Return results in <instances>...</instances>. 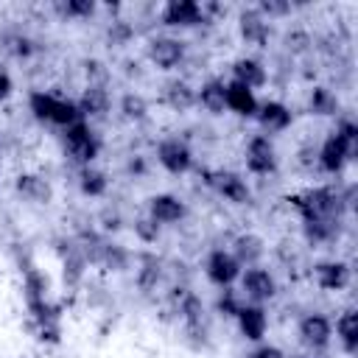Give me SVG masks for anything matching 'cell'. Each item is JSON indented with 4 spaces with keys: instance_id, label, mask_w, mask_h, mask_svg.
I'll return each instance as SVG.
<instances>
[{
    "instance_id": "cell-34",
    "label": "cell",
    "mask_w": 358,
    "mask_h": 358,
    "mask_svg": "<svg viewBox=\"0 0 358 358\" xmlns=\"http://www.w3.org/2000/svg\"><path fill=\"white\" fill-rule=\"evenodd\" d=\"M134 36V25L129 20H112L106 25V48H123Z\"/></svg>"
},
{
    "instance_id": "cell-49",
    "label": "cell",
    "mask_w": 358,
    "mask_h": 358,
    "mask_svg": "<svg viewBox=\"0 0 358 358\" xmlns=\"http://www.w3.org/2000/svg\"><path fill=\"white\" fill-rule=\"evenodd\" d=\"M123 73H126L129 78H131V76L137 78V76L143 73V70H140V62H131V59H126V62H123Z\"/></svg>"
},
{
    "instance_id": "cell-25",
    "label": "cell",
    "mask_w": 358,
    "mask_h": 358,
    "mask_svg": "<svg viewBox=\"0 0 358 358\" xmlns=\"http://www.w3.org/2000/svg\"><path fill=\"white\" fill-rule=\"evenodd\" d=\"M76 106H78L81 117H90V120L106 117V112H109V92H106V87H84V92L76 101Z\"/></svg>"
},
{
    "instance_id": "cell-17",
    "label": "cell",
    "mask_w": 358,
    "mask_h": 358,
    "mask_svg": "<svg viewBox=\"0 0 358 358\" xmlns=\"http://www.w3.org/2000/svg\"><path fill=\"white\" fill-rule=\"evenodd\" d=\"M238 31H241V36H243L246 45L268 48L271 28H268L266 17H263L257 8H243V11H241V17H238Z\"/></svg>"
},
{
    "instance_id": "cell-13",
    "label": "cell",
    "mask_w": 358,
    "mask_h": 358,
    "mask_svg": "<svg viewBox=\"0 0 358 358\" xmlns=\"http://www.w3.org/2000/svg\"><path fill=\"white\" fill-rule=\"evenodd\" d=\"M159 22L168 28H193V25L207 22V14L201 11V6L196 0H171V3H165Z\"/></svg>"
},
{
    "instance_id": "cell-41",
    "label": "cell",
    "mask_w": 358,
    "mask_h": 358,
    "mask_svg": "<svg viewBox=\"0 0 358 358\" xmlns=\"http://www.w3.org/2000/svg\"><path fill=\"white\" fill-rule=\"evenodd\" d=\"M215 310H218L221 316H227V319H235L238 310H241V299L235 296V291L224 288V291L218 294V299H215Z\"/></svg>"
},
{
    "instance_id": "cell-52",
    "label": "cell",
    "mask_w": 358,
    "mask_h": 358,
    "mask_svg": "<svg viewBox=\"0 0 358 358\" xmlns=\"http://www.w3.org/2000/svg\"><path fill=\"white\" fill-rule=\"evenodd\" d=\"M20 358H22V355H20ZM25 358H28V355H25Z\"/></svg>"
},
{
    "instance_id": "cell-26",
    "label": "cell",
    "mask_w": 358,
    "mask_h": 358,
    "mask_svg": "<svg viewBox=\"0 0 358 358\" xmlns=\"http://www.w3.org/2000/svg\"><path fill=\"white\" fill-rule=\"evenodd\" d=\"M266 255V243L260 235L255 232H243L232 241V257L241 263V266H257V260Z\"/></svg>"
},
{
    "instance_id": "cell-22",
    "label": "cell",
    "mask_w": 358,
    "mask_h": 358,
    "mask_svg": "<svg viewBox=\"0 0 358 358\" xmlns=\"http://www.w3.org/2000/svg\"><path fill=\"white\" fill-rule=\"evenodd\" d=\"M232 81H238V84H243L255 92L257 87H266L268 73H266L263 62H257L252 56H241V59L232 62Z\"/></svg>"
},
{
    "instance_id": "cell-14",
    "label": "cell",
    "mask_w": 358,
    "mask_h": 358,
    "mask_svg": "<svg viewBox=\"0 0 358 358\" xmlns=\"http://www.w3.org/2000/svg\"><path fill=\"white\" fill-rule=\"evenodd\" d=\"M241 288H243V294H246L252 302L263 305L266 299H274V294H277V280H274V274H271L268 268L246 266V271L241 274Z\"/></svg>"
},
{
    "instance_id": "cell-6",
    "label": "cell",
    "mask_w": 358,
    "mask_h": 358,
    "mask_svg": "<svg viewBox=\"0 0 358 358\" xmlns=\"http://www.w3.org/2000/svg\"><path fill=\"white\" fill-rule=\"evenodd\" d=\"M201 176H204V182H207L221 199H227L229 204H238V207L252 204V187L246 185V179H243L241 173L221 168V171H204Z\"/></svg>"
},
{
    "instance_id": "cell-51",
    "label": "cell",
    "mask_w": 358,
    "mask_h": 358,
    "mask_svg": "<svg viewBox=\"0 0 358 358\" xmlns=\"http://www.w3.org/2000/svg\"><path fill=\"white\" fill-rule=\"evenodd\" d=\"M299 358H308V355H299Z\"/></svg>"
},
{
    "instance_id": "cell-44",
    "label": "cell",
    "mask_w": 358,
    "mask_h": 358,
    "mask_svg": "<svg viewBox=\"0 0 358 358\" xmlns=\"http://www.w3.org/2000/svg\"><path fill=\"white\" fill-rule=\"evenodd\" d=\"M257 11L263 17H285V14H291V3H282V0H260L257 3Z\"/></svg>"
},
{
    "instance_id": "cell-18",
    "label": "cell",
    "mask_w": 358,
    "mask_h": 358,
    "mask_svg": "<svg viewBox=\"0 0 358 358\" xmlns=\"http://www.w3.org/2000/svg\"><path fill=\"white\" fill-rule=\"evenodd\" d=\"M235 322H238L241 336H243V338H249V341H260V338L266 336V330H268L266 308H263V305H257V302H246V305H241V310H238Z\"/></svg>"
},
{
    "instance_id": "cell-10",
    "label": "cell",
    "mask_w": 358,
    "mask_h": 358,
    "mask_svg": "<svg viewBox=\"0 0 358 358\" xmlns=\"http://www.w3.org/2000/svg\"><path fill=\"white\" fill-rule=\"evenodd\" d=\"M204 277L218 285V288H229L238 277H241V263L232 257V252L227 249H213L204 260Z\"/></svg>"
},
{
    "instance_id": "cell-46",
    "label": "cell",
    "mask_w": 358,
    "mask_h": 358,
    "mask_svg": "<svg viewBox=\"0 0 358 358\" xmlns=\"http://www.w3.org/2000/svg\"><path fill=\"white\" fill-rule=\"evenodd\" d=\"M246 358H285V355H282V350L274 347V344H260V347H255Z\"/></svg>"
},
{
    "instance_id": "cell-29",
    "label": "cell",
    "mask_w": 358,
    "mask_h": 358,
    "mask_svg": "<svg viewBox=\"0 0 358 358\" xmlns=\"http://www.w3.org/2000/svg\"><path fill=\"white\" fill-rule=\"evenodd\" d=\"M129 263H131V255L126 252V246L112 243V241H103L101 243V252H98L95 266H103L106 271H126Z\"/></svg>"
},
{
    "instance_id": "cell-47",
    "label": "cell",
    "mask_w": 358,
    "mask_h": 358,
    "mask_svg": "<svg viewBox=\"0 0 358 358\" xmlns=\"http://www.w3.org/2000/svg\"><path fill=\"white\" fill-rule=\"evenodd\" d=\"M11 90H14V81H11V76L3 70V64H0V101H6L8 95H11Z\"/></svg>"
},
{
    "instance_id": "cell-1",
    "label": "cell",
    "mask_w": 358,
    "mask_h": 358,
    "mask_svg": "<svg viewBox=\"0 0 358 358\" xmlns=\"http://www.w3.org/2000/svg\"><path fill=\"white\" fill-rule=\"evenodd\" d=\"M285 201L302 215V221H338V215L347 210L344 196L336 185H319L305 193H294Z\"/></svg>"
},
{
    "instance_id": "cell-33",
    "label": "cell",
    "mask_w": 358,
    "mask_h": 358,
    "mask_svg": "<svg viewBox=\"0 0 358 358\" xmlns=\"http://www.w3.org/2000/svg\"><path fill=\"white\" fill-rule=\"evenodd\" d=\"M120 115L131 123H140L148 117V101L140 95V92H126L120 98Z\"/></svg>"
},
{
    "instance_id": "cell-4",
    "label": "cell",
    "mask_w": 358,
    "mask_h": 358,
    "mask_svg": "<svg viewBox=\"0 0 358 358\" xmlns=\"http://www.w3.org/2000/svg\"><path fill=\"white\" fill-rule=\"evenodd\" d=\"M17 263H20V274H22V299H25V310H34L39 305H45L50 299V282L48 274L31 260L28 249H22V255L17 252Z\"/></svg>"
},
{
    "instance_id": "cell-11",
    "label": "cell",
    "mask_w": 358,
    "mask_h": 358,
    "mask_svg": "<svg viewBox=\"0 0 358 358\" xmlns=\"http://www.w3.org/2000/svg\"><path fill=\"white\" fill-rule=\"evenodd\" d=\"M157 159H159V165H162L168 173H173V176L187 173L190 165H193V154H190L187 143L179 140V137H162V140L157 143Z\"/></svg>"
},
{
    "instance_id": "cell-2",
    "label": "cell",
    "mask_w": 358,
    "mask_h": 358,
    "mask_svg": "<svg viewBox=\"0 0 358 358\" xmlns=\"http://www.w3.org/2000/svg\"><path fill=\"white\" fill-rule=\"evenodd\" d=\"M28 109L39 123H53L59 129H67L70 123L81 120V112H78L76 101L53 95V92H42V90L28 95Z\"/></svg>"
},
{
    "instance_id": "cell-35",
    "label": "cell",
    "mask_w": 358,
    "mask_h": 358,
    "mask_svg": "<svg viewBox=\"0 0 358 358\" xmlns=\"http://www.w3.org/2000/svg\"><path fill=\"white\" fill-rule=\"evenodd\" d=\"M6 50H8L14 59L28 62V59L36 53V42H34L31 36H25V34H11V36H6Z\"/></svg>"
},
{
    "instance_id": "cell-20",
    "label": "cell",
    "mask_w": 358,
    "mask_h": 358,
    "mask_svg": "<svg viewBox=\"0 0 358 358\" xmlns=\"http://www.w3.org/2000/svg\"><path fill=\"white\" fill-rule=\"evenodd\" d=\"M313 280L322 291H341L350 285V266L344 260H319L313 266Z\"/></svg>"
},
{
    "instance_id": "cell-19",
    "label": "cell",
    "mask_w": 358,
    "mask_h": 358,
    "mask_svg": "<svg viewBox=\"0 0 358 358\" xmlns=\"http://www.w3.org/2000/svg\"><path fill=\"white\" fill-rule=\"evenodd\" d=\"M14 190H17V196H20L22 201H28V204H50V201H53V187H50V182H48L45 176H39V173H20V176L14 179Z\"/></svg>"
},
{
    "instance_id": "cell-42",
    "label": "cell",
    "mask_w": 358,
    "mask_h": 358,
    "mask_svg": "<svg viewBox=\"0 0 358 358\" xmlns=\"http://www.w3.org/2000/svg\"><path fill=\"white\" fill-rule=\"evenodd\" d=\"M352 151H358V126L350 120V117H338V123H336V129H333Z\"/></svg>"
},
{
    "instance_id": "cell-39",
    "label": "cell",
    "mask_w": 358,
    "mask_h": 358,
    "mask_svg": "<svg viewBox=\"0 0 358 358\" xmlns=\"http://www.w3.org/2000/svg\"><path fill=\"white\" fill-rule=\"evenodd\" d=\"M313 48V36L305 31V28H291L288 34H285V50L291 53V56H302V53H308Z\"/></svg>"
},
{
    "instance_id": "cell-40",
    "label": "cell",
    "mask_w": 358,
    "mask_h": 358,
    "mask_svg": "<svg viewBox=\"0 0 358 358\" xmlns=\"http://www.w3.org/2000/svg\"><path fill=\"white\" fill-rule=\"evenodd\" d=\"M134 235L143 241V243H157L159 241V224L148 215L143 218H134Z\"/></svg>"
},
{
    "instance_id": "cell-7",
    "label": "cell",
    "mask_w": 358,
    "mask_h": 358,
    "mask_svg": "<svg viewBox=\"0 0 358 358\" xmlns=\"http://www.w3.org/2000/svg\"><path fill=\"white\" fill-rule=\"evenodd\" d=\"M187 45L176 36H151L145 45V59L157 67V70H173L185 62Z\"/></svg>"
},
{
    "instance_id": "cell-9",
    "label": "cell",
    "mask_w": 358,
    "mask_h": 358,
    "mask_svg": "<svg viewBox=\"0 0 358 358\" xmlns=\"http://www.w3.org/2000/svg\"><path fill=\"white\" fill-rule=\"evenodd\" d=\"M246 171L257 176H268L277 171V151L268 134H252L246 140Z\"/></svg>"
},
{
    "instance_id": "cell-50",
    "label": "cell",
    "mask_w": 358,
    "mask_h": 358,
    "mask_svg": "<svg viewBox=\"0 0 358 358\" xmlns=\"http://www.w3.org/2000/svg\"><path fill=\"white\" fill-rule=\"evenodd\" d=\"M0 148H3V131H0Z\"/></svg>"
},
{
    "instance_id": "cell-8",
    "label": "cell",
    "mask_w": 358,
    "mask_h": 358,
    "mask_svg": "<svg viewBox=\"0 0 358 358\" xmlns=\"http://www.w3.org/2000/svg\"><path fill=\"white\" fill-rule=\"evenodd\" d=\"M296 336L299 341L310 350V352H322L330 347V338H333V322L324 316V313H305L296 324Z\"/></svg>"
},
{
    "instance_id": "cell-31",
    "label": "cell",
    "mask_w": 358,
    "mask_h": 358,
    "mask_svg": "<svg viewBox=\"0 0 358 358\" xmlns=\"http://www.w3.org/2000/svg\"><path fill=\"white\" fill-rule=\"evenodd\" d=\"M78 187H81V193H84V196L98 199V196H103V193L109 190V179H106V173H103V171H98V168L87 165V168H81V171H78Z\"/></svg>"
},
{
    "instance_id": "cell-48",
    "label": "cell",
    "mask_w": 358,
    "mask_h": 358,
    "mask_svg": "<svg viewBox=\"0 0 358 358\" xmlns=\"http://www.w3.org/2000/svg\"><path fill=\"white\" fill-rule=\"evenodd\" d=\"M126 171L134 173V176H143V173H145V159H143V157H131L129 165H126Z\"/></svg>"
},
{
    "instance_id": "cell-15",
    "label": "cell",
    "mask_w": 358,
    "mask_h": 358,
    "mask_svg": "<svg viewBox=\"0 0 358 358\" xmlns=\"http://www.w3.org/2000/svg\"><path fill=\"white\" fill-rule=\"evenodd\" d=\"M145 210H148V218H154L159 227L162 224H179L187 215V204L179 196H173V193H154V196H148Z\"/></svg>"
},
{
    "instance_id": "cell-3",
    "label": "cell",
    "mask_w": 358,
    "mask_h": 358,
    "mask_svg": "<svg viewBox=\"0 0 358 358\" xmlns=\"http://www.w3.org/2000/svg\"><path fill=\"white\" fill-rule=\"evenodd\" d=\"M62 148H64V157L81 168L92 165V159L101 154V140L95 137L92 126L81 117L76 123H70L67 129H62Z\"/></svg>"
},
{
    "instance_id": "cell-28",
    "label": "cell",
    "mask_w": 358,
    "mask_h": 358,
    "mask_svg": "<svg viewBox=\"0 0 358 358\" xmlns=\"http://www.w3.org/2000/svg\"><path fill=\"white\" fill-rule=\"evenodd\" d=\"M336 341L347 355H355V341H358V327H355V308H344L336 319Z\"/></svg>"
},
{
    "instance_id": "cell-37",
    "label": "cell",
    "mask_w": 358,
    "mask_h": 358,
    "mask_svg": "<svg viewBox=\"0 0 358 358\" xmlns=\"http://www.w3.org/2000/svg\"><path fill=\"white\" fill-rule=\"evenodd\" d=\"M25 327L42 341V344H59L62 341V322H25Z\"/></svg>"
},
{
    "instance_id": "cell-30",
    "label": "cell",
    "mask_w": 358,
    "mask_h": 358,
    "mask_svg": "<svg viewBox=\"0 0 358 358\" xmlns=\"http://www.w3.org/2000/svg\"><path fill=\"white\" fill-rule=\"evenodd\" d=\"M308 112H310V115H322V117L336 115V112H338V98H336V92H333L330 87H313V90L308 92Z\"/></svg>"
},
{
    "instance_id": "cell-21",
    "label": "cell",
    "mask_w": 358,
    "mask_h": 358,
    "mask_svg": "<svg viewBox=\"0 0 358 358\" xmlns=\"http://www.w3.org/2000/svg\"><path fill=\"white\" fill-rule=\"evenodd\" d=\"M224 95H227V112H235L241 117H255L260 101L255 98V92L238 81H227L224 84Z\"/></svg>"
},
{
    "instance_id": "cell-43",
    "label": "cell",
    "mask_w": 358,
    "mask_h": 358,
    "mask_svg": "<svg viewBox=\"0 0 358 358\" xmlns=\"http://www.w3.org/2000/svg\"><path fill=\"white\" fill-rule=\"evenodd\" d=\"M98 224H101L103 232H120L123 229V218H120L117 207H103L98 213Z\"/></svg>"
},
{
    "instance_id": "cell-16",
    "label": "cell",
    "mask_w": 358,
    "mask_h": 358,
    "mask_svg": "<svg viewBox=\"0 0 358 358\" xmlns=\"http://www.w3.org/2000/svg\"><path fill=\"white\" fill-rule=\"evenodd\" d=\"M137 271H134V285H137V291L143 294V296H151L157 288H159V282H162V277H165V268H162V260L157 257V255H151V252H140L137 255Z\"/></svg>"
},
{
    "instance_id": "cell-38",
    "label": "cell",
    "mask_w": 358,
    "mask_h": 358,
    "mask_svg": "<svg viewBox=\"0 0 358 358\" xmlns=\"http://www.w3.org/2000/svg\"><path fill=\"white\" fill-rule=\"evenodd\" d=\"M62 17H67V20H84V17H92L95 14V3L92 0H67V3H56L53 6Z\"/></svg>"
},
{
    "instance_id": "cell-36",
    "label": "cell",
    "mask_w": 358,
    "mask_h": 358,
    "mask_svg": "<svg viewBox=\"0 0 358 358\" xmlns=\"http://www.w3.org/2000/svg\"><path fill=\"white\" fill-rule=\"evenodd\" d=\"M81 73L87 78V87H106V81H109V67L101 59H84Z\"/></svg>"
},
{
    "instance_id": "cell-32",
    "label": "cell",
    "mask_w": 358,
    "mask_h": 358,
    "mask_svg": "<svg viewBox=\"0 0 358 358\" xmlns=\"http://www.w3.org/2000/svg\"><path fill=\"white\" fill-rule=\"evenodd\" d=\"M302 232H305L308 243L322 246V243H330L336 238L338 221H302Z\"/></svg>"
},
{
    "instance_id": "cell-45",
    "label": "cell",
    "mask_w": 358,
    "mask_h": 358,
    "mask_svg": "<svg viewBox=\"0 0 358 358\" xmlns=\"http://www.w3.org/2000/svg\"><path fill=\"white\" fill-rule=\"evenodd\" d=\"M316 154H319V148H316L313 143L299 145V148H296V165H299L302 171H313V168H316Z\"/></svg>"
},
{
    "instance_id": "cell-23",
    "label": "cell",
    "mask_w": 358,
    "mask_h": 358,
    "mask_svg": "<svg viewBox=\"0 0 358 358\" xmlns=\"http://www.w3.org/2000/svg\"><path fill=\"white\" fill-rule=\"evenodd\" d=\"M162 103L171 106L173 112H187L190 106H196V90L182 81V78H171L162 84V92H159Z\"/></svg>"
},
{
    "instance_id": "cell-24",
    "label": "cell",
    "mask_w": 358,
    "mask_h": 358,
    "mask_svg": "<svg viewBox=\"0 0 358 358\" xmlns=\"http://www.w3.org/2000/svg\"><path fill=\"white\" fill-rule=\"evenodd\" d=\"M255 117H257V123L266 131H285L291 126V120H294L291 109L282 101H266V103H260Z\"/></svg>"
},
{
    "instance_id": "cell-5",
    "label": "cell",
    "mask_w": 358,
    "mask_h": 358,
    "mask_svg": "<svg viewBox=\"0 0 358 358\" xmlns=\"http://www.w3.org/2000/svg\"><path fill=\"white\" fill-rule=\"evenodd\" d=\"M53 249L62 260V282L67 291H78L84 277H87V257L81 252V246L76 243V238H56L53 241Z\"/></svg>"
},
{
    "instance_id": "cell-12",
    "label": "cell",
    "mask_w": 358,
    "mask_h": 358,
    "mask_svg": "<svg viewBox=\"0 0 358 358\" xmlns=\"http://www.w3.org/2000/svg\"><path fill=\"white\" fill-rule=\"evenodd\" d=\"M355 157V151L336 134V131H330L327 134V140L319 145V154H316V168H322L324 173H330V176H336V173H341L344 171V165L350 162Z\"/></svg>"
},
{
    "instance_id": "cell-27",
    "label": "cell",
    "mask_w": 358,
    "mask_h": 358,
    "mask_svg": "<svg viewBox=\"0 0 358 358\" xmlns=\"http://www.w3.org/2000/svg\"><path fill=\"white\" fill-rule=\"evenodd\" d=\"M196 103H201L210 115H224L227 112V95H224V81L221 78H210L199 87L196 92Z\"/></svg>"
}]
</instances>
